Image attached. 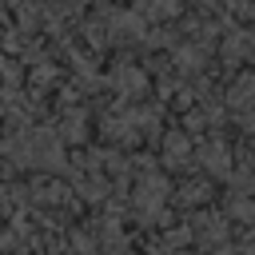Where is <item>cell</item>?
I'll list each match as a JSON object with an SVG mask.
<instances>
[{
    "label": "cell",
    "mask_w": 255,
    "mask_h": 255,
    "mask_svg": "<svg viewBox=\"0 0 255 255\" xmlns=\"http://www.w3.org/2000/svg\"><path fill=\"white\" fill-rule=\"evenodd\" d=\"M167 199V179H159V175H147L143 183H139V195H135V207H139V215L143 219H155L159 215V203Z\"/></svg>",
    "instance_id": "6da1fadb"
},
{
    "label": "cell",
    "mask_w": 255,
    "mask_h": 255,
    "mask_svg": "<svg viewBox=\"0 0 255 255\" xmlns=\"http://www.w3.org/2000/svg\"><path fill=\"white\" fill-rule=\"evenodd\" d=\"M199 159H203V167H207L211 175H227V171H231V151H227V143H219V139L203 143V147H199Z\"/></svg>",
    "instance_id": "7a4b0ae2"
},
{
    "label": "cell",
    "mask_w": 255,
    "mask_h": 255,
    "mask_svg": "<svg viewBox=\"0 0 255 255\" xmlns=\"http://www.w3.org/2000/svg\"><path fill=\"white\" fill-rule=\"evenodd\" d=\"M116 84H120V92H128V96H135V92L143 88V76H139L135 68H120V72H116Z\"/></svg>",
    "instance_id": "5b68a950"
},
{
    "label": "cell",
    "mask_w": 255,
    "mask_h": 255,
    "mask_svg": "<svg viewBox=\"0 0 255 255\" xmlns=\"http://www.w3.org/2000/svg\"><path fill=\"white\" fill-rule=\"evenodd\" d=\"M231 104L243 112V124H255V76H247L243 84H235Z\"/></svg>",
    "instance_id": "3957f363"
},
{
    "label": "cell",
    "mask_w": 255,
    "mask_h": 255,
    "mask_svg": "<svg viewBox=\"0 0 255 255\" xmlns=\"http://www.w3.org/2000/svg\"><path fill=\"white\" fill-rule=\"evenodd\" d=\"M163 151H167V163L171 167H179V163H187V135H167V143H163Z\"/></svg>",
    "instance_id": "277c9868"
},
{
    "label": "cell",
    "mask_w": 255,
    "mask_h": 255,
    "mask_svg": "<svg viewBox=\"0 0 255 255\" xmlns=\"http://www.w3.org/2000/svg\"><path fill=\"white\" fill-rule=\"evenodd\" d=\"M60 135L64 139H84V116H68L64 128H60Z\"/></svg>",
    "instance_id": "8992f818"
},
{
    "label": "cell",
    "mask_w": 255,
    "mask_h": 255,
    "mask_svg": "<svg viewBox=\"0 0 255 255\" xmlns=\"http://www.w3.org/2000/svg\"><path fill=\"white\" fill-rule=\"evenodd\" d=\"M179 4L175 0H143V12H151V16H171Z\"/></svg>",
    "instance_id": "52a82bcc"
}]
</instances>
